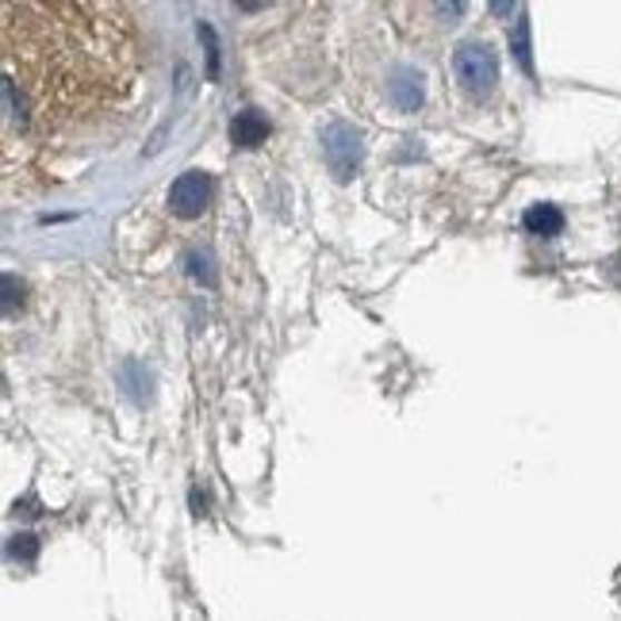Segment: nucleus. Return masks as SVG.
<instances>
[{
  "label": "nucleus",
  "instance_id": "nucleus-2",
  "mask_svg": "<svg viewBox=\"0 0 621 621\" xmlns=\"http://www.w3.org/2000/svg\"><path fill=\"white\" fill-rule=\"evenodd\" d=\"M318 138H323V158H326V166H331V172L338 180H349L361 166V154H365V135L353 124L334 119V124L323 127Z\"/></svg>",
  "mask_w": 621,
  "mask_h": 621
},
{
  "label": "nucleus",
  "instance_id": "nucleus-9",
  "mask_svg": "<svg viewBox=\"0 0 621 621\" xmlns=\"http://www.w3.org/2000/svg\"><path fill=\"white\" fill-rule=\"evenodd\" d=\"M511 50H514L518 66H522L525 73H530V69H533V58H530V20H525V16L514 23V31H511Z\"/></svg>",
  "mask_w": 621,
  "mask_h": 621
},
{
  "label": "nucleus",
  "instance_id": "nucleus-10",
  "mask_svg": "<svg viewBox=\"0 0 621 621\" xmlns=\"http://www.w3.org/2000/svg\"><path fill=\"white\" fill-rule=\"evenodd\" d=\"M8 556L31 564V560L39 556V538H34V533H16V538L8 541Z\"/></svg>",
  "mask_w": 621,
  "mask_h": 621
},
{
  "label": "nucleus",
  "instance_id": "nucleus-1",
  "mask_svg": "<svg viewBox=\"0 0 621 621\" xmlns=\"http://www.w3.org/2000/svg\"><path fill=\"white\" fill-rule=\"evenodd\" d=\"M453 73L469 97H487L499 81V55L480 39H469L453 50Z\"/></svg>",
  "mask_w": 621,
  "mask_h": 621
},
{
  "label": "nucleus",
  "instance_id": "nucleus-3",
  "mask_svg": "<svg viewBox=\"0 0 621 621\" xmlns=\"http://www.w3.org/2000/svg\"><path fill=\"white\" fill-rule=\"evenodd\" d=\"M207 204H211V177H207L204 169H188L172 180L169 207L180 215V219H196V215H204Z\"/></svg>",
  "mask_w": 621,
  "mask_h": 621
},
{
  "label": "nucleus",
  "instance_id": "nucleus-7",
  "mask_svg": "<svg viewBox=\"0 0 621 621\" xmlns=\"http://www.w3.org/2000/svg\"><path fill=\"white\" fill-rule=\"evenodd\" d=\"M119 379L127 384V392H131L135 403H146V400H150V384H154V379H150V373H146L142 365H138V361H127V365L119 368Z\"/></svg>",
  "mask_w": 621,
  "mask_h": 621
},
{
  "label": "nucleus",
  "instance_id": "nucleus-5",
  "mask_svg": "<svg viewBox=\"0 0 621 621\" xmlns=\"http://www.w3.org/2000/svg\"><path fill=\"white\" fill-rule=\"evenodd\" d=\"M265 138H269V119H265V111H257V108L235 111V119H230V142L249 150V146H262Z\"/></svg>",
  "mask_w": 621,
  "mask_h": 621
},
{
  "label": "nucleus",
  "instance_id": "nucleus-8",
  "mask_svg": "<svg viewBox=\"0 0 621 621\" xmlns=\"http://www.w3.org/2000/svg\"><path fill=\"white\" fill-rule=\"evenodd\" d=\"M185 273L193 276L196 284L215 288V257L207 254V249H188V254H185Z\"/></svg>",
  "mask_w": 621,
  "mask_h": 621
},
{
  "label": "nucleus",
  "instance_id": "nucleus-6",
  "mask_svg": "<svg viewBox=\"0 0 621 621\" xmlns=\"http://www.w3.org/2000/svg\"><path fill=\"white\" fill-rule=\"evenodd\" d=\"M522 227L538 238H556L564 230V211L556 204H533L530 211L522 215Z\"/></svg>",
  "mask_w": 621,
  "mask_h": 621
},
{
  "label": "nucleus",
  "instance_id": "nucleus-4",
  "mask_svg": "<svg viewBox=\"0 0 621 621\" xmlns=\"http://www.w3.org/2000/svg\"><path fill=\"white\" fill-rule=\"evenodd\" d=\"M422 97H426V89H422V73L411 66H400L392 73V81H387V100L395 103L400 111H418L422 108Z\"/></svg>",
  "mask_w": 621,
  "mask_h": 621
}]
</instances>
